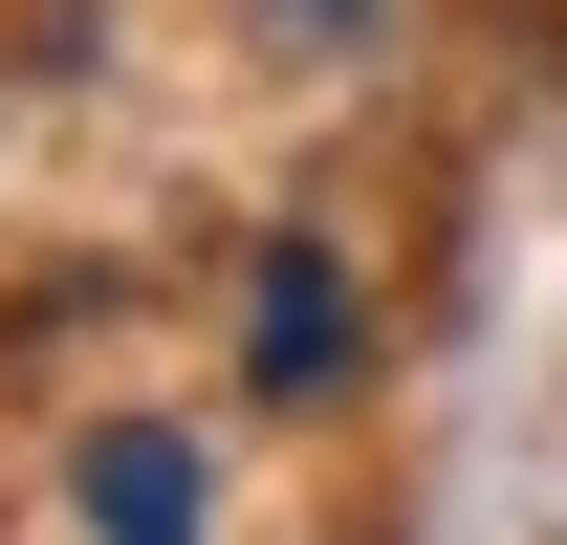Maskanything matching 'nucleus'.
<instances>
[{"instance_id": "obj_2", "label": "nucleus", "mask_w": 567, "mask_h": 545, "mask_svg": "<svg viewBox=\"0 0 567 545\" xmlns=\"http://www.w3.org/2000/svg\"><path fill=\"white\" fill-rule=\"evenodd\" d=\"M262 393H350V284L306 263V240L262 263Z\"/></svg>"}, {"instance_id": "obj_1", "label": "nucleus", "mask_w": 567, "mask_h": 545, "mask_svg": "<svg viewBox=\"0 0 567 545\" xmlns=\"http://www.w3.org/2000/svg\"><path fill=\"white\" fill-rule=\"evenodd\" d=\"M87 524H110V545H197V436L110 414V436H87Z\"/></svg>"}, {"instance_id": "obj_3", "label": "nucleus", "mask_w": 567, "mask_h": 545, "mask_svg": "<svg viewBox=\"0 0 567 545\" xmlns=\"http://www.w3.org/2000/svg\"><path fill=\"white\" fill-rule=\"evenodd\" d=\"M284 22H350V0H284Z\"/></svg>"}]
</instances>
